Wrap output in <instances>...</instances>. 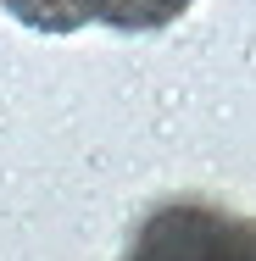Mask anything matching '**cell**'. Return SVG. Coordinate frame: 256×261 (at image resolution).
Returning <instances> with one entry per match:
<instances>
[{
  "label": "cell",
  "instance_id": "obj_2",
  "mask_svg": "<svg viewBox=\"0 0 256 261\" xmlns=\"http://www.w3.org/2000/svg\"><path fill=\"white\" fill-rule=\"evenodd\" d=\"M195 0H95V22L117 34H156L167 22H178Z\"/></svg>",
  "mask_w": 256,
  "mask_h": 261
},
{
  "label": "cell",
  "instance_id": "obj_1",
  "mask_svg": "<svg viewBox=\"0 0 256 261\" xmlns=\"http://www.w3.org/2000/svg\"><path fill=\"white\" fill-rule=\"evenodd\" d=\"M123 261H256V222L206 200H173L139 222Z\"/></svg>",
  "mask_w": 256,
  "mask_h": 261
}]
</instances>
